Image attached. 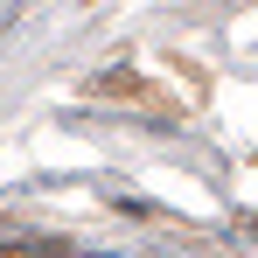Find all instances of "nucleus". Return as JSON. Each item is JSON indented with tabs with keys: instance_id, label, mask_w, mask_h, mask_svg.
Listing matches in <instances>:
<instances>
[]
</instances>
